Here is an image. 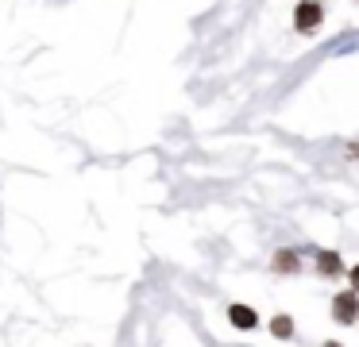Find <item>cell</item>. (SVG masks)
Here are the masks:
<instances>
[{
  "instance_id": "obj_7",
  "label": "cell",
  "mask_w": 359,
  "mask_h": 347,
  "mask_svg": "<svg viewBox=\"0 0 359 347\" xmlns=\"http://www.w3.org/2000/svg\"><path fill=\"white\" fill-rule=\"evenodd\" d=\"M351 285H355V290H359V266L351 270Z\"/></svg>"
},
{
  "instance_id": "obj_1",
  "label": "cell",
  "mask_w": 359,
  "mask_h": 347,
  "mask_svg": "<svg viewBox=\"0 0 359 347\" xmlns=\"http://www.w3.org/2000/svg\"><path fill=\"white\" fill-rule=\"evenodd\" d=\"M332 313H336V320H340V324L359 320V290L355 293H340V297H336V305H332Z\"/></svg>"
},
{
  "instance_id": "obj_6",
  "label": "cell",
  "mask_w": 359,
  "mask_h": 347,
  "mask_svg": "<svg viewBox=\"0 0 359 347\" xmlns=\"http://www.w3.org/2000/svg\"><path fill=\"white\" fill-rule=\"evenodd\" d=\"M294 262H297V259H294V254H290V251H282V254H278V259H274V266H278V270H282V274H286V270H290V266H294Z\"/></svg>"
},
{
  "instance_id": "obj_8",
  "label": "cell",
  "mask_w": 359,
  "mask_h": 347,
  "mask_svg": "<svg viewBox=\"0 0 359 347\" xmlns=\"http://www.w3.org/2000/svg\"><path fill=\"white\" fill-rule=\"evenodd\" d=\"M325 347H340V343H325Z\"/></svg>"
},
{
  "instance_id": "obj_3",
  "label": "cell",
  "mask_w": 359,
  "mask_h": 347,
  "mask_svg": "<svg viewBox=\"0 0 359 347\" xmlns=\"http://www.w3.org/2000/svg\"><path fill=\"white\" fill-rule=\"evenodd\" d=\"M228 320H232L236 328H255L259 316H255V308H248V305H232L228 308Z\"/></svg>"
},
{
  "instance_id": "obj_2",
  "label": "cell",
  "mask_w": 359,
  "mask_h": 347,
  "mask_svg": "<svg viewBox=\"0 0 359 347\" xmlns=\"http://www.w3.org/2000/svg\"><path fill=\"white\" fill-rule=\"evenodd\" d=\"M294 23L302 31H313L320 23V4H313V0H305V4H297V12H294Z\"/></svg>"
},
{
  "instance_id": "obj_5",
  "label": "cell",
  "mask_w": 359,
  "mask_h": 347,
  "mask_svg": "<svg viewBox=\"0 0 359 347\" xmlns=\"http://www.w3.org/2000/svg\"><path fill=\"white\" fill-rule=\"evenodd\" d=\"M320 270L325 274H340V259L336 254H320Z\"/></svg>"
},
{
  "instance_id": "obj_4",
  "label": "cell",
  "mask_w": 359,
  "mask_h": 347,
  "mask_svg": "<svg viewBox=\"0 0 359 347\" xmlns=\"http://www.w3.org/2000/svg\"><path fill=\"white\" fill-rule=\"evenodd\" d=\"M271 332H274L278 339H290V336H294V324H290V316H274V320H271Z\"/></svg>"
}]
</instances>
